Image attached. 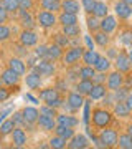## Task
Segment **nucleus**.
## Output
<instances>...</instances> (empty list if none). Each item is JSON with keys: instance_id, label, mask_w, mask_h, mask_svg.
<instances>
[{"instance_id": "a19ab883", "label": "nucleus", "mask_w": 132, "mask_h": 149, "mask_svg": "<svg viewBox=\"0 0 132 149\" xmlns=\"http://www.w3.org/2000/svg\"><path fill=\"white\" fill-rule=\"evenodd\" d=\"M28 47H25L23 43H13L12 45V50H13V53H15V56H18V58H26L28 56V50H26Z\"/></svg>"}, {"instance_id": "f704fd0d", "label": "nucleus", "mask_w": 132, "mask_h": 149, "mask_svg": "<svg viewBox=\"0 0 132 149\" xmlns=\"http://www.w3.org/2000/svg\"><path fill=\"white\" fill-rule=\"evenodd\" d=\"M93 15H96L97 18H104L106 15H109V5L106 3L104 0H97V2H96V7H94Z\"/></svg>"}, {"instance_id": "3c124183", "label": "nucleus", "mask_w": 132, "mask_h": 149, "mask_svg": "<svg viewBox=\"0 0 132 149\" xmlns=\"http://www.w3.org/2000/svg\"><path fill=\"white\" fill-rule=\"evenodd\" d=\"M35 55H37L40 60L48 58V45H38V47L35 48Z\"/></svg>"}, {"instance_id": "5701e85b", "label": "nucleus", "mask_w": 132, "mask_h": 149, "mask_svg": "<svg viewBox=\"0 0 132 149\" xmlns=\"http://www.w3.org/2000/svg\"><path fill=\"white\" fill-rule=\"evenodd\" d=\"M58 23L63 25H78L79 23V17L78 13H69V12H59L58 13Z\"/></svg>"}, {"instance_id": "f3484780", "label": "nucleus", "mask_w": 132, "mask_h": 149, "mask_svg": "<svg viewBox=\"0 0 132 149\" xmlns=\"http://www.w3.org/2000/svg\"><path fill=\"white\" fill-rule=\"evenodd\" d=\"M93 35V40H94L96 43V47H99V48H107L109 45H111V33H107L104 32V30H97V32L94 33H91Z\"/></svg>"}, {"instance_id": "de8ad7c7", "label": "nucleus", "mask_w": 132, "mask_h": 149, "mask_svg": "<svg viewBox=\"0 0 132 149\" xmlns=\"http://www.w3.org/2000/svg\"><path fill=\"white\" fill-rule=\"evenodd\" d=\"M96 2L97 0H81V7H83V12H84L86 15H89V13L94 12Z\"/></svg>"}, {"instance_id": "69168bd1", "label": "nucleus", "mask_w": 132, "mask_h": 149, "mask_svg": "<svg viewBox=\"0 0 132 149\" xmlns=\"http://www.w3.org/2000/svg\"><path fill=\"white\" fill-rule=\"evenodd\" d=\"M129 119H131V121H132V113H131V118H129Z\"/></svg>"}, {"instance_id": "20e7f679", "label": "nucleus", "mask_w": 132, "mask_h": 149, "mask_svg": "<svg viewBox=\"0 0 132 149\" xmlns=\"http://www.w3.org/2000/svg\"><path fill=\"white\" fill-rule=\"evenodd\" d=\"M84 47H69L66 52H64L63 58H61V61H63L64 66H73V65H78L79 60L83 58V53H84Z\"/></svg>"}, {"instance_id": "6ab92c4d", "label": "nucleus", "mask_w": 132, "mask_h": 149, "mask_svg": "<svg viewBox=\"0 0 132 149\" xmlns=\"http://www.w3.org/2000/svg\"><path fill=\"white\" fill-rule=\"evenodd\" d=\"M112 113H114V116L117 119H127V118H131V108L127 106L126 101H117L114 106H112Z\"/></svg>"}, {"instance_id": "7ed1b4c3", "label": "nucleus", "mask_w": 132, "mask_h": 149, "mask_svg": "<svg viewBox=\"0 0 132 149\" xmlns=\"http://www.w3.org/2000/svg\"><path fill=\"white\" fill-rule=\"evenodd\" d=\"M97 138H99L101 144L104 149H112L117 148V141H119V133H117L116 128L112 126H107V128H102L97 133Z\"/></svg>"}, {"instance_id": "c85d7f7f", "label": "nucleus", "mask_w": 132, "mask_h": 149, "mask_svg": "<svg viewBox=\"0 0 132 149\" xmlns=\"http://www.w3.org/2000/svg\"><path fill=\"white\" fill-rule=\"evenodd\" d=\"M21 113H23V118H25V121L35 123V124H37L38 118H40V109H37L35 106H25L23 109H21Z\"/></svg>"}, {"instance_id": "6e6d98bb", "label": "nucleus", "mask_w": 132, "mask_h": 149, "mask_svg": "<svg viewBox=\"0 0 132 149\" xmlns=\"http://www.w3.org/2000/svg\"><path fill=\"white\" fill-rule=\"evenodd\" d=\"M8 15H10V13H8V12L2 7V8H0V25H3V23H7V22H8Z\"/></svg>"}, {"instance_id": "5fc2aeb1", "label": "nucleus", "mask_w": 132, "mask_h": 149, "mask_svg": "<svg viewBox=\"0 0 132 149\" xmlns=\"http://www.w3.org/2000/svg\"><path fill=\"white\" fill-rule=\"evenodd\" d=\"M117 55H119V50H117V48H114V47H107V55H106L107 58H111L112 61H114V58H116Z\"/></svg>"}, {"instance_id": "79ce46f5", "label": "nucleus", "mask_w": 132, "mask_h": 149, "mask_svg": "<svg viewBox=\"0 0 132 149\" xmlns=\"http://www.w3.org/2000/svg\"><path fill=\"white\" fill-rule=\"evenodd\" d=\"M2 3H3V8H5L8 13H18L20 10V5H18V0H2Z\"/></svg>"}, {"instance_id": "c756f323", "label": "nucleus", "mask_w": 132, "mask_h": 149, "mask_svg": "<svg viewBox=\"0 0 132 149\" xmlns=\"http://www.w3.org/2000/svg\"><path fill=\"white\" fill-rule=\"evenodd\" d=\"M40 7L43 10L59 13L61 12V0H40Z\"/></svg>"}, {"instance_id": "13d9d810", "label": "nucleus", "mask_w": 132, "mask_h": 149, "mask_svg": "<svg viewBox=\"0 0 132 149\" xmlns=\"http://www.w3.org/2000/svg\"><path fill=\"white\" fill-rule=\"evenodd\" d=\"M25 100H26V101H32L33 104H38V100L35 98V96H32L30 93H26V95H25Z\"/></svg>"}, {"instance_id": "9b49d317", "label": "nucleus", "mask_w": 132, "mask_h": 149, "mask_svg": "<svg viewBox=\"0 0 132 149\" xmlns=\"http://www.w3.org/2000/svg\"><path fill=\"white\" fill-rule=\"evenodd\" d=\"M86 96H83L81 93H78V91L74 90V91H68V96H66V101H68V104L71 108H73V111L76 113V111H79L81 108L84 106V103H86V100H84Z\"/></svg>"}, {"instance_id": "37998d69", "label": "nucleus", "mask_w": 132, "mask_h": 149, "mask_svg": "<svg viewBox=\"0 0 132 149\" xmlns=\"http://www.w3.org/2000/svg\"><path fill=\"white\" fill-rule=\"evenodd\" d=\"M40 114H45V116H50V118H56L59 114L58 113V108H53V106H50V104H41L40 106Z\"/></svg>"}, {"instance_id": "58836bf2", "label": "nucleus", "mask_w": 132, "mask_h": 149, "mask_svg": "<svg viewBox=\"0 0 132 149\" xmlns=\"http://www.w3.org/2000/svg\"><path fill=\"white\" fill-rule=\"evenodd\" d=\"M117 148L121 149H132V136L129 133H121L119 134V141H117Z\"/></svg>"}, {"instance_id": "49530a36", "label": "nucleus", "mask_w": 132, "mask_h": 149, "mask_svg": "<svg viewBox=\"0 0 132 149\" xmlns=\"http://www.w3.org/2000/svg\"><path fill=\"white\" fill-rule=\"evenodd\" d=\"M12 91H17V90H12V86H7V85H0V103H5L8 98H10Z\"/></svg>"}, {"instance_id": "f8f14e48", "label": "nucleus", "mask_w": 132, "mask_h": 149, "mask_svg": "<svg viewBox=\"0 0 132 149\" xmlns=\"http://www.w3.org/2000/svg\"><path fill=\"white\" fill-rule=\"evenodd\" d=\"M18 42L23 43L25 47H35L38 43V35L35 30H26V28H21V32L18 33Z\"/></svg>"}, {"instance_id": "052dcab7", "label": "nucleus", "mask_w": 132, "mask_h": 149, "mask_svg": "<svg viewBox=\"0 0 132 149\" xmlns=\"http://www.w3.org/2000/svg\"><path fill=\"white\" fill-rule=\"evenodd\" d=\"M126 131H127V133H129V134L132 136V121H131V123H129V124L126 126Z\"/></svg>"}, {"instance_id": "9d476101", "label": "nucleus", "mask_w": 132, "mask_h": 149, "mask_svg": "<svg viewBox=\"0 0 132 149\" xmlns=\"http://www.w3.org/2000/svg\"><path fill=\"white\" fill-rule=\"evenodd\" d=\"M114 15L119 20H129L132 17V5L122 2V0H117L116 3H114Z\"/></svg>"}, {"instance_id": "aec40b11", "label": "nucleus", "mask_w": 132, "mask_h": 149, "mask_svg": "<svg viewBox=\"0 0 132 149\" xmlns=\"http://www.w3.org/2000/svg\"><path fill=\"white\" fill-rule=\"evenodd\" d=\"M94 88V81L93 80H84V78H79L76 83H74V90L78 91V93H81L83 96H89L91 90Z\"/></svg>"}, {"instance_id": "bb28decb", "label": "nucleus", "mask_w": 132, "mask_h": 149, "mask_svg": "<svg viewBox=\"0 0 132 149\" xmlns=\"http://www.w3.org/2000/svg\"><path fill=\"white\" fill-rule=\"evenodd\" d=\"M64 55V48L53 43V45H48V58L46 60H51V61H59L63 58Z\"/></svg>"}, {"instance_id": "a18cd8bd", "label": "nucleus", "mask_w": 132, "mask_h": 149, "mask_svg": "<svg viewBox=\"0 0 132 149\" xmlns=\"http://www.w3.org/2000/svg\"><path fill=\"white\" fill-rule=\"evenodd\" d=\"M10 37H12V28L7 27L5 23H3V25H0V43L8 42Z\"/></svg>"}, {"instance_id": "ea45409f", "label": "nucleus", "mask_w": 132, "mask_h": 149, "mask_svg": "<svg viewBox=\"0 0 132 149\" xmlns=\"http://www.w3.org/2000/svg\"><path fill=\"white\" fill-rule=\"evenodd\" d=\"M94 74H96L94 66H91V65H83V66H79V76H81V78H84V80H93Z\"/></svg>"}, {"instance_id": "f257e3e1", "label": "nucleus", "mask_w": 132, "mask_h": 149, "mask_svg": "<svg viewBox=\"0 0 132 149\" xmlns=\"http://www.w3.org/2000/svg\"><path fill=\"white\" fill-rule=\"evenodd\" d=\"M114 113H112L111 108L106 106H96L91 113V124L96 131H101L102 128H107V126H112L114 124Z\"/></svg>"}, {"instance_id": "e433bc0d", "label": "nucleus", "mask_w": 132, "mask_h": 149, "mask_svg": "<svg viewBox=\"0 0 132 149\" xmlns=\"http://www.w3.org/2000/svg\"><path fill=\"white\" fill-rule=\"evenodd\" d=\"M119 42L124 45V47H129L132 48V28L131 27H126L124 30H122L121 33H119Z\"/></svg>"}, {"instance_id": "864d4df0", "label": "nucleus", "mask_w": 132, "mask_h": 149, "mask_svg": "<svg viewBox=\"0 0 132 149\" xmlns=\"http://www.w3.org/2000/svg\"><path fill=\"white\" fill-rule=\"evenodd\" d=\"M93 81L94 83H106L107 81V73H104V71H96Z\"/></svg>"}, {"instance_id": "0eeeda50", "label": "nucleus", "mask_w": 132, "mask_h": 149, "mask_svg": "<svg viewBox=\"0 0 132 149\" xmlns=\"http://www.w3.org/2000/svg\"><path fill=\"white\" fill-rule=\"evenodd\" d=\"M33 71H37V73H40L41 76H46V78H50V76H55V73H56V66H55V61H51V60H46L43 58L40 60L35 66H33Z\"/></svg>"}, {"instance_id": "ddd939ff", "label": "nucleus", "mask_w": 132, "mask_h": 149, "mask_svg": "<svg viewBox=\"0 0 132 149\" xmlns=\"http://www.w3.org/2000/svg\"><path fill=\"white\" fill-rule=\"evenodd\" d=\"M18 18H20V27L26 28V30H33L37 27V17H33L32 12H25V10H18Z\"/></svg>"}, {"instance_id": "c03bdc74", "label": "nucleus", "mask_w": 132, "mask_h": 149, "mask_svg": "<svg viewBox=\"0 0 132 149\" xmlns=\"http://www.w3.org/2000/svg\"><path fill=\"white\" fill-rule=\"evenodd\" d=\"M53 43H56V45H59V47H63V48H69V38L63 32L53 35Z\"/></svg>"}, {"instance_id": "680f3d73", "label": "nucleus", "mask_w": 132, "mask_h": 149, "mask_svg": "<svg viewBox=\"0 0 132 149\" xmlns=\"http://www.w3.org/2000/svg\"><path fill=\"white\" fill-rule=\"evenodd\" d=\"M127 53H129V58H131V61H132V48L129 50V52H127Z\"/></svg>"}, {"instance_id": "4468645a", "label": "nucleus", "mask_w": 132, "mask_h": 149, "mask_svg": "<svg viewBox=\"0 0 132 149\" xmlns=\"http://www.w3.org/2000/svg\"><path fill=\"white\" fill-rule=\"evenodd\" d=\"M117 27H119V18H117L116 15H106L104 18H101V30H104V32L107 33H114L117 30Z\"/></svg>"}, {"instance_id": "c9c22d12", "label": "nucleus", "mask_w": 132, "mask_h": 149, "mask_svg": "<svg viewBox=\"0 0 132 149\" xmlns=\"http://www.w3.org/2000/svg\"><path fill=\"white\" fill-rule=\"evenodd\" d=\"M55 134H58V136L64 138L66 141H69V139L73 138L74 134H76V131H74V128H68V126L56 124V128H55Z\"/></svg>"}, {"instance_id": "1a4fd4ad", "label": "nucleus", "mask_w": 132, "mask_h": 149, "mask_svg": "<svg viewBox=\"0 0 132 149\" xmlns=\"http://www.w3.org/2000/svg\"><path fill=\"white\" fill-rule=\"evenodd\" d=\"M0 81H2V85H7V86H12L13 88V86H18V83H20V74L7 66L0 73Z\"/></svg>"}, {"instance_id": "8fccbe9b", "label": "nucleus", "mask_w": 132, "mask_h": 149, "mask_svg": "<svg viewBox=\"0 0 132 149\" xmlns=\"http://www.w3.org/2000/svg\"><path fill=\"white\" fill-rule=\"evenodd\" d=\"M56 88H58L59 90V93H66V95H68V78H66V76H64V78H58V81H56Z\"/></svg>"}, {"instance_id": "393cba45", "label": "nucleus", "mask_w": 132, "mask_h": 149, "mask_svg": "<svg viewBox=\"0 0 132 149\" xmlns=\"http://www.w3.org/2000/svg\"><path fill=\"white\" fill-rule=\"evenodd\" d=\"M8 68H12L13 71H17L20 76L26 74V65H25V61H23V58L12 56V58L8 60Z\"/></svg>"}, {"instance_id": "4c0bfd02", "label": "nucleus", "mask_w": 132, "mask_h": 149, "mask_svg": "<svg viewBox=\"0 0 132 149\" xmlns=\"http://www.w3.org/2000/svg\"><path fill=\"white\" fill-rule=\"evenodd\" d=\"M50 143V148L53 149H64V148H68V141L64 138H61V136H58V134H53L51 139L48 141Z\"/></svg>"}, {"instance_id": "09e8293b", "label": "nucleus", "mask_w": 132, "mask_h": 149, "mask_svg": "<svg viewBox=\"0 0 132 149\" xmlns=\"http://www.w3.org/2000/svg\"><path fill=\"white\" fill-rule=\"evenodd\" d=\"M18 5H20V10L33 12V8L37 7V3H35V0H18Z\"/></svg>"}, {"instance_id": "603ef678", "label": "nucleus", "mask_w": 132, "mask_h": 149, "mask_svg": "<svg viewBox=\"0 0 132 149\" xmlns=\"http://www.w3.org/2000/svg\"><path fill=\"white\" fill-rule=\"evenodd\" d=\"M12 119H13V123H15L17 126H21V128H23V124H25V118H23V113L21 111H15L13 114H12Z\"/></svg>"}, {"instance_id": "0e129e2a", "label": "nucleus", "mask_w": 132, "mask_h": 149, "mask_svg": "<svg viewBox=\"0 0 132 149\" xmlns=\"http://www.w3.org/2000/svg\"><path fill=\"white\" fill-rule=\"evenodd\" d=\"M2 7H3V3H2V0H0V8H2Z\"/></svg>"}, {"instance_id": "72a5a7b5", "label": "nucleus", "mask_w": 132, "mask_h": 149, "mask_svg": "<svg viewBox=\"0 0 132 149\" xmlns=\"http://www.w3.org/2000/svg\"><path fill=\"white\" fill-rule=\"evenodd\" d=\"M61 32L68 38H79L81 37V27H79V23L78 25H63L61 27Z\"/></svg>"}, {"instance_id": "f03ea898", "label": "nucleus", "mask_w": 132, "mask_h": 149, "mask_svg": "<svg viewBox=\"0 0 132 149\" xmlns=\"http://www.w3.org/2000/svg\"><path fill=\"white\" fill-rule=\"evenodd\" d=\"M40 100L53 108H61L64 103L63 96H61V93H59V90L56 86H50V88L41 90L40 91Z\"/></svg>"}, {"instance_id": "473e14b6", "label": "nucleus", "mask_w": 132, "mask_h": 149, "mask_svg": "<svg viewBox=\"0 0 132 149\" xmlns=\"http://www.w3.org/2000/svg\"><path fill=\"white\" fill-rule=\"evenodd\" d=\"M86 27L89 30V33H94L97 30H101V18H97L96 15L89 13V15H86Z\"/></svg>"}, {"instance_id": "7c9ffc66", "label": "nucleus", "mask_w": 132, "mask_h": 149, "mask_svg": "<svg viewBox=\"0 0 132 149\" xmlns=\"http://www.w3.org/2000/svg\"><path fill=\"white\" fill-rule=\"evenodd\" d=\"M112 65H114V61H112L111 58H107L106 55H104V56L101 55L99 60H97V63L94 65V68H96V71H104V73H109L111 68H112Z\"/></svg>"}, {"instance_id": "2eb2a0df", "label": "nucleus", "mask_w": 132, "mask_h": 149, "mask_svg": "<svg viewBox=\"0 0 132 149\" xmlns=\"http://www.w3.org/2000/svg\"><path fill=\"white\" fill-rule=\"evenodd\" d=\"M12 143H13L15 148H23V146H26L28 136H26L25 129L21 128V126H17V128L13 129V133H12Z\"/></svg>"}, {"instance_id": "a878e982", "label": "nucleus", "mask_w": 132, "mask_h": 149, "mask_svg": "<svg viewBox=\"0 0 132 149\" xmlns=\"http://www.w3.org/2000/svg\"><path fill=\"white\" fill-rule=\"evenodd\" d=\"M99 56H101V55L96 52L94 48H86L84 53H83V58H81V61H83V65H91V66H94V65L97 63Z\"/></svg>"}, {"instance_id": "423d86ee", "label": "nucleus", "mask_w": 132, "mask_h": 149, "mask_svg": "<svg viewBox=\"0 0 132 149\" xmlns=\"http://www.w3.org/2000/svg\"><path fill=\"white\" fill-rule=\"evenodd\" d=\"M114 68L119 70L121 73L127 74L132 71V61L129 58V53L124 52V50H119V55L114 58Z\"/></svg>"}, {"instance_id": "6e6552de", "label": "nucleus", "mask_w": 132, "mask_h": 149, "mask_svg": "<svg viewBox=\"0 0 132 149\" xmlns=\"http://www.w3.org/2000/svg\"><path fill=\"white\" fill-rule=\"evenodd\" d=\"M124 76H126V74L121 73L119 70L109 71V73H107V81H106L109 91H116V90H119L121 86H124Z\"/></svg>"}, {"instance_id": "bf43d9fd", "label": "nucleus", "mask_w": 132, "mask_h": 149, "mask_svg": "<svg viewBox=\"0 0 132 149\" xmlns=\"http://www.w3.org/2000/svg\"><path fill=\"white\" fill-rule=\"evenodd\" d=\"M126 103H127V106L131 108V111H132V91L127 95V98H126Z\"/></svg>"}, {"instance_id": "a211bd4d", "label": "nucleus", "mask_w": 132, "mask_h": 149, "mask_svg": "<svg viewBox=\"0 0 132 149\" xmlns=\"http://www.w3.org/2000/svg\"><path fill=\"white\" fill-rule=\"evenodd\" d=\"M86 148H89V139L81 133L74 134L68 141V149H86Z\"/></svg>"}, {"instance_id": "e2e57ef3", "label": "nucleus", "mask_w": 132, "mask_h": 149, "mask_svg": "<svg viewBox=\"0 0 132 149\" xmlns=\"http://www.w3.org/2000/svg\"><path fill=\"white\" fill-rule=\"evenodd\" d=\"M122 2H126V3H129V5H132V0H122Z\"/></svg>"}, {"instance_id": "4be33fe9", "label": "nucleus", "mask_w": 132, "mask_h": 149, "mask_svg": "<svg viewBox=\"0 0 132 149\" xmlns=\"http://www.w3.org/2000/svg\"><path fill=\"white\" fill-rule=\"evenodd\" d=\"M56 123L61 124V126H68V128H76L79 124V119L71 113H63V114H58L56 116Z\"/></svg>"}, {"instance_id": "39448f33", "label": "nucleus", "mask_w": 132, "mask_h": 149, "mask_svg": "<svg viewBox=\"0 0 132 149\" xmlns=\"http://www.w3.org/2000/svg\"><path fill=\"white\" fill-rule=\"evenodd\" d=\"M37 23L41 28L48 30L53 28L55 25H58V15L55 12H48V10H40L37 13Z\"/></svg>"}, {"instance_id": "4d7b16f0", "label": "nucleus", "mask_w": 132, "mask_h": 149, "mask_svg": "<svg viewBox=\"0 0 132 149\" xmlns=\"http://www.w3.org/2000/svg\"><path fill=\"white\" fill-rule=\"evenodd\" d=\"M84 43L88 45V48H94V45H96L94 40H93L91 37H84Z\"/></svg>"}, {"instance_id": "2f4dec72", "label": "nucleus", "mask_w": 132, "mask_h": 149, "mask_svg": "<svg viewBox=\"0 0 132 149\" xmlns=\"http://www.w3.org/2000/svg\"><path fill=\"white\" fill-rule=\"evenodd\" d=\"M17 128V124L13 123V119H3L0 124V138H5V136H12L13 129Z\"/></svg>"}, {"instance_id": "412c9836", "label": "nucleus", "mask_w": 132, "mask_h": 149, "mask_svg": "<svg viewBox=\"0 0 132 149\" xmlns=\"http://www.w3.org/2000/svg\"><path fill=\"white\" fill-rule=\"evenodd\" d=\"M107 91H109V88H107L106 83H94V88L91 90L88 98L93 100V101H99V100H102V98L107 95Z\"/></svg>"}, {"instance_id": "b1692460", "label": "nucleus", "mask_w": 132, "mask_h": 149, "mask_svg": "<svg viewBox=\"0 0 132 149\" xmlns=\"http://www.w3.org/2000/svg\"><path fill=\"white\" fill-rule=\"evenodd\" d=\"M25 83H26V86H28L30 90H38V88H41V74L32 70L30 73H26Z\"/></svg>"}, {"instance_id": "dca6fc26", "label": "nucleus", "mask_w": 132, "mask_h": 149, "mask_svg": "<svg viewBox=\"0 0 132 149\" xmlns=\"http://www.w3.org/2000/svg\"><path fill=\"white\" fill-rule=\"evenodd\" d=\"M56 124H58V123H56V118H50V116H45V114H40V118H38V121H37L38 129H41L45 133L55 131Z\"/></svg>"}, {"instance_id": "cd10ccee", "label": "nucleus", "mask_w": 132, "mask_h": 149, "mask_svg": "<svg viewBox=\"0 0 132 149\" xmlns=\"http://www.w3.org/2000/svg\"><path fill=\"white\" fill-rule=\"evenodd\" d=\"M61 10L69 12V13H79L83 10L79 0H61Z\"/></svg>"}]
</instances>
